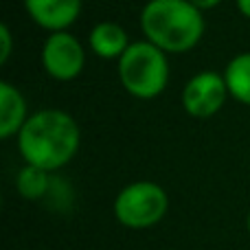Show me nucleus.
I'll use <instances>...</instances> for the list:
<instances>
[{
  "label": "nucleus",
  "mask_w": 250,
  "mask_h": 250,
  "mask_svg": "<svg viewBox=\"0 0 250 250\" xmlns=\"http://www.w3.org/2000/svg\"><path fill=\"white\" fill-rule=\"evenodd\" d=\"M16 138L24 165H35L53 173L77 156L82 129L66 110L44 108L26 119Z\"/></svg>",
  "instance_id": "1"
},
{
  "label": "nucleus",
  "mask_w": 250,
  "mask_h": 250,
  "mask_svg": "<svg viewBox=\"0 0 250 250\" xmlns=\"http://www.w3.org/2000/svg\"><path fill=\"white\" fill-rule=\"evenodd\" d=\"M141 31L167 55H180L200 44L207 22L191 0H147L141 9Z\"/></svg>",
  "instance_id": "2"
},
{
  "label": "nucleus",
  "mask_w": 250,
  "mask_h": 250,
  "mask_svg": "<svg viewBox=\"0 0 250 250\" xmlns=\"http://www.w3.org/2000/svg\"><path fill=\"white\" fill-rule=\"evenodd\" d=\"M117 73L123 90L134 99L151 101L167 90L169 57L149 40H136L119 57Z\"/></svg>",
  "instance_id": "3"
},
{
  "label": "nucleus",
  "mask_w": 250,
  "mask_h": 250,
  "mask_svg": "<svg viewBox=\"0 0 250 250\" xmlns=\"http://www.w3.org/2000/svg\"><path fill=\"white\" fill-rule=\"evenodd\" d=\"M169 211V195L158 182L136 180L125 185L112 202V213L125 229L145 230L156 226Z\"/></svg>",
  "instance_id": "4"
},
{
  "label": "nucleus",
  "mask_w": 250,
  "mask_h": 250,
  "mask_svg": "<svg viewBox=\"0 0 250 250\" xmlns=\"http://www.w3.org/2000/svg\"><path fill=\"white\" fill-rule=\"evenodd\" d=\"M44 73L55 82H73L86 68V48L79 42L77 35L70 31H55L48 33V38L42 44L40 53Z\"/></svg>",
  "instance_id": "5"
},
{
  "label": "nucleus",
  "mask_w": 250,
  "mask_h": 250,
  "mask_svg": "<svg viewBox=\"0 0 250 250\" xmlns=\"http://www.w3.org/2000/svg\"><path fill=\"white\" fill-rule=\"evenodd\" d=\"M229 86H226L224 73L217 70H200L182 88V108L193 119H211L224 108L229 99Z\"/></svg>",
  "instance_id": "6"
},
{
  "label": "nucleus",
  "mask_w": 250,
  "mask_h": 250,
  "mask_svg": "<svg viewBox=\"0 0 250 250\" xmlns=\"http://www.w3.org/2000/svg\"><path fill=\"white\" fill-rule=\"evenodd\" d=\"M24 11L40 29L55 33L68 31L82 16V0H22Z\"/></svg>",
  "instance_id": "7"
},
{
  "label": "nucleus",
  "mask_w": 250,
  "mask_h": 250,
  "mask_svg": "<svg viewBox=\"0 0 250 250\" xmlns=\"http://www.w3.org/2000/svg\"><path fill=\"white\" fill-rule=\"evenodd\" d=\"M129 44L132 42H129L127 31L119 22H112V20L97 22L90 29V35H88V46H90V51L99 60L119 62V57L127 51Z\"/></svg>",
  "instance_id": "8"
},
{
  "label": "nucleus",
  "mask_w": 250,
  "mask_h": 250,
  "mask_svg": "<svg viewBox=\"0 0 250 250\" xmlns=\"http://www.w3.org/2000/svg\"><path fill=\"white\" fill-rule=\"evenodd\" d=\"M26 99L11 82H0V138H13L29 119Z\"/></svg>",
  "instance_id": "9"
},
{
  "label": "nucleus",
  "mask_w": 250,
  "mask_h": 250,
  "mask_svg": "<svg viewBox=\"0 0 250 250\" xmlns=\"http://www.w3.org/2000/svg\"><path fill=\"white\" fill-rule=\"evenodd\" d=\"M222 73L229 86V95L237 104L250 108V51L237 53L233 60H229Z\"/></svg>",
  "instance_id": "10"
},
{
  "label": "nucleus",
  "mask_w": 250,
  "mask_h": 250,
  "mask_svg": "<svg viewBox=\"0 0 250 250\" xmlns=\"http://www.w3.org/2000/svg\"><path fill=\"white\" fill-rule=\"evenodd\" d=\"M16 189L22 200H29V202L44 200L51 191V171L35 165H24L16 176Z\"/></svg>",
  "instance_id": "11"
},
{
  "label": "nucleus",
  "mask_w": 250,
  "mask_h": 250,
  "mask_svg": "<svg viewBox=\"0 0 250 250\" xmlns=\"http://www.w3.org/2000/svg\"><path fill=\"white\" fill-rule=\"evenodd\" d=\"M0 46H2L0 48V64H7L11 53H13V33H11L7 22L0 24Z\"/></svg>",
  "instance_id": "12"
},
{
  "label": "nucleus",
  "mask_w": 250,
  "mask_h": 250,
  "mask_svg": "<svg viewBox=\"0 0 250 250\" xmlns=\"http://www.w3.org/2000/svg\"><path fill=\"white\" fill-rule=\"evenodd\" d=\"M191 2H193L198 9H202V11H208V9L220 7V4L224 2V0H191Z\"/></svg>",
  "instance_id": "13"
},
{
  "label": "nucleus",
  "mask_w": 250,
  "mask_h": 250,
  "mask_svg": "<svg viewBox=\"0 0 250 250\" xmlns=\"http://www.w3.org/2000/svg\"><path fill=\"white\" fill-rule=\"evenodd\" d=\"M235 7L246 20H250V0H235Z\"/></svg>",
  "instance_id": "14"
},
{
  "label": "nucleus",
  "mask_w": 250,
  "mask_h": 250,
  "mask_svg": "<svg viewBox=\"0 0 250 250\" xmlns=\"http://www.w3.org/2000/svg\"><path fill=\"white\" fill-rule=\"evenodd\" d=\"M246 230H248V235H250V211H248V215H246Z\"/></svg>",
  "instance_id": "15"
},
{
  "label": "nucleus",
  "mask_w": 250,
  "mask_h": 250,
  "mask_svg": "<svg viewBox=\"0 0 250 250\" xmlns=\"http://www.w3.org/2000/svg\"><path fill=\"white\" fill-rule=\"evenodd\" d=\"M169 250H176V248H169Z\"/></svg>",
  "instance_id": "16"
}]
</instances>
